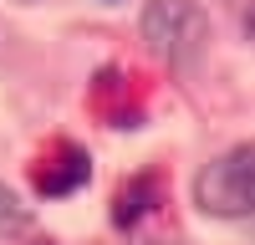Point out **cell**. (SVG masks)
<instances>
[{
    "label": "cell",
    "instance_id": "4",
    "mask_svg": "<svg viewBox=\"0 0 255 245\" xmlns=\"http://www.w3.org/2000/svg\"><path fill=\"white\" fill-rule=\"evenodd\" d=\"M31 230V215H26V204H20L5 184H0V240L5 235H26Z\"/></svg>",
    "mask_w": 255,
    "mask_h": 245
},
{
    "label": "cell",
    "instance_id": "1",
    "mask_svg": "<svg viewBox=\"0 0 255 245\" xmlns=\"http://www.w3.org/2000/svg\"><path fill=\"white\" fill-rule=\"evenodd\" d=\"M143 41L158 61H168L174 72H189L204 56L209 41V15L199 0H148L143 5Z\"/></svg>",
    "mask_w": 255,
    "mask_h": 245
},
{
    "label": "cell",
    "instance_id": "3",
    "mask_svg": "<svg viewBox=\"0 0 255 245\" xmlns=\"http://www.w3.org/2000/svg\"><path fill=\"white\" fill-rule=\"evenodd\" d=\"M153 194H158V184H153V179H133V184H128V189L118 194V210H113V220H118L123 230H128L133 220H143L148 210H153V204H148Z\"/></svg>",
    "mask_w": 255,
    "mask_h": 245
},
{
    "label": "cell",
    "instance_id": "2",
    "mask_svg": "<svg viewBox=\"0 0 255 245\" xmlns=\"http://www.w3.org/2000/svg\"><path fill=\"white\" fill-rule=\"evenodd\" d=\"M194 204L215 220H255V143L204 163L194 179Z\"/></svg>",
    "mask_w": 255,
    "mask_h": 245
}]
</instances>
